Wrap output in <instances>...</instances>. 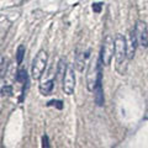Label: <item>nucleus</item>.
<instances>
[{
  "label": "nucleus",
  "mask_w": 148,
  "mask_h": 148,
  "mask_svg": "<svg viewBox=\"0 0 148 148\" xmlns=\"http://www.w3.org/2000/svg\"><path fill=\"white\" fill-rule=\"evenodd\" d=\"M115 59H116V71L120 74H125L127 69V41L122 35L115 37Z\"/></svg>",
  "instance_id": "obj_1"
},
{
  "label": "nucleus",
  "mask_w": 148,
  "mask_h": 148,
  "mask_svg": "<svg viewBox=\"0 0 148 148\" xmlns=\"http://www.w3.org/2000/svg\"><path fill=\"white\" fill-rule=\"evenodd\" d=\"M47 59H48V56L46 51H40L36 54L34 62H32V68H31V75L34 79H40L41 75L43 74L46 66H47Z\"/></svg>",
  "instance_id": "obj_2"
},
{
  "label": "nucleus",
  "mask_w": 148,
  "mask_h": 148,
  "mask_svg": "<svg viewBox=\"0 0 148 148\" xmlns=\"http://www.w3.org/2000/svg\"><path fill=\"white\" fill-rule=\"evenodd\" d=\"M114 54H115V40L109 35L105 37L103 46H101V52H100L101 63H104V66H110Z\"/></svg>",
  "instance_id": "obj_3"
},
{
  "label": "nucleus",
  "mask_w": 148,
  "mask_h": 148,
  "mask_svg": "<svg viewBox=\"0 0 148 148\" xmlns=\"http://www.w3.org/2000/svg\"><path fill=\"white\" fill-rule=\"evenodd\" d=\"M100 63L101 59H92L90 62V66L88 68V73H86V85H88V90L92 91L96 85V82L99 79V75L101 74L100 71Z\"/></svg>",
  "instance_id": "obj_4"
},
{
  "label": "nucleus",
  "mask_w": 148,
  "mask_h": 148,
  "mask_svg": "<svg viewBox=\"0 0 148 148\" xmlns=\"http://www.w3.org/2000/svg\"><path fill=\"white\" fill-rule=\"evenodd\" d=\"M62 82H63L62 88H63L64 94L72 95L74 92V88H75V74H74V68L72 66L67 67V71Z\"/></svg>",
  "instance_id": "obj_5"
},
{
  "label": "nucleus",
  "mask_w": 148,
  "mask_h": 148,
  "mask_svg": "<svg viewBox=\"0 0 148 148\" xmlns=\"http://www.w3.org/2000/svg\"><path fill=\"white\" fill-rule=\"evenodd\" d=\"M135 32H136V37L138 41V45L143 48L148 47V29L145 21H137L136 26H135Z\"/></svg>",
  "instance_id": "obj_6"
},
{
  "label": "nucleus",
  "mask_w": 148,
  "mask_h": 148,
  "mask_svg": "<svg viewBox=\"0 0 148 148\" xmlns=\"http://www.w3.org/2000/svg\"><path fill=\"white\" fill-rule=\"evenodd\" d=\"M94 99L98 106H104L105 99H104V91H103V80H101V74L99 75V79L96 82V85L94 88Z\"/></svg>",
  "instance_id": "obj_7"
},
{
  "label": "nucleus",
  "mask_w": 148,
  "mask_h": 148,
  "mask_svg": "<svg viewBox=\"0 0 148 148\" xmlns=\"http://www.w3.org/2000/svg\"><path fill=\"white\" fill-rule=\"evenodd\" d=\"M137 45H138V41H137V37H136V32H135V30H132L130 32L128 42H127V58L128 59L133 58L136 48H137Z\"/></svg>",
  "instance_id": "obj_8"
},
{
  "label": "nucleus",
  "mask_w": 148,
  "mask_h": 148,
  "mask_svg": "<svg viewBox=\"0 0 148 148\" xmlns=\"http://www.w3.org/2000/svg\"><path fill=\"white\" fill-rule=\"evenodd\" d=\"M54 88V75L47 80H42L40 84V92L42 95H49Z\"/></svg>",
  "instance_id": "obj_9"
},
{
  "label": "nucleus",
  "mask_w": 148,
  "mask_h": 148,
  "mask_svg": "<svg viewBox=\"0 0 148 148\" xmlns=\"http://www.w3.org/2000/svg\"><path fill=\"white\" fill-rule=\"evenodd\" d=\"M89 52H90V51L88 49L85 53L78 54V57H77V68L79 69V71H83V64L85 63V59L89 57Z\"/></svg>",
  "instance_id": "obj_10"
},
{
  "label": "nucleus",
  "mask_w": 148,
  "mask_h": 148,
  "mask_svg": "<svg viewBox=\"0 0 148 148\" xmlns=\"http://www.w3.org/2000/svg\"><path fill=\"white\" fill-rule=\"evenodd\" d=\"M67 64H66V61L62 58L61 61L58 63V67H57V77H63L64 78V74H66V71H67Z\"/></svg>",
  "instance_id": "obj_11"
},
{
  "label": "nucleus",
  "mask_w": 148,
  "mask_h": 148,
  "mask_svg": "<svg viewBox=\"0 0 148 148\" xmlns=\"http://www.w3.org/2000/svg\"><path fill=\"white\" fill-rule=\"evenodd\" d=\"M24 56H25V46L21 45V46H18L17 52H16V62H17V64H21L22 63Z\"/></svg>",
  "instance_id": "obj_12"
},
{
  "label": "nucleus",
  "mask_w": 148,
  "mask_h": 148,
  "mask_svg": "<svg viewBox=\"0 0 148 148\" xmlns=\"http://www.w3.org/2000/svg\"><path fill=\"white\" fill-rule=\"evenodd\" d=\"M26 80H29L27 78V72L26 69H20L16 74V82H20V83H25Z\"/></svg>",
  "instance_id": "obj_13"
},
{
  "label": "nucleus",
  "mask_w": 148,
  "mask_h": 148,
  "mask_svg": "<svg viewBox=\"0 0 148 148\" xmlns=\"http://www.w3.org/2000/svg\"><path fill=\"white\" fill-rule=\"evenodd\" d=\"M0 94H1L3 96H5V95L6 96H11L12 95V86L5 84L1 88V90H0Z\"/></svg>",
  "instance_id": "obj_14"
},
{
  "label": "nucleus",
  "mask_w": 148,
  "mask_h": 148,
  "mask_svg": "<svg viewBox=\"0 0 148 148\" xmlns=\"http://www.w3.org/2000/svg\"><path fill=\"white\" fill-rule=\"evenodd\" d=\"M47 106H56L57 109H63V103L61 100H51V101H48L47 103Z\"/></svg>",
  "instance_id": "obj_15"
},
{
  "label": "nucleus",
  "mask_w": 148,
  "mask_h": 148,
  "mask_svg": "<svg viewBox=\"0 0 148 148\" xmlns=\"http://www.w3.org/2000/svg\"><path fill=\"white\" fill-rule=\"evenodd\" d=\"M5 72H6V64H5V61L1 59V63H0V78L5 74Z\"/></svg>",
  "instance_id": "obj_16"
},
{
  "label": "nucleus",
  "mask_w": 148,
  "mask_h": 148,
  "mask_svg": "<svg viewBox=\"0 0 148 148\" xmlns=\"http://www.w3.org/2000/svg\"><path fill=\"white\" fill-rule=\"evenodd\" d=\"M103 9V4L101 3H94L92 4V11L94 12H100Z\"/></svg>",
  "instance_id": "obj_17"
},
{
  "label": "nucleus",
  "mask_w": 148,
  "mask_h": 148,
  "mask_svg": "<svg viewBox=\"0 0 148 148\" xmlns=\"http://www.w3.org/2000/svg\"><path fill=\"white\" fill-rule=\"evenodd\" d=\"M42 147H43V148H48V147H49L48 136H47V135H43V136H42Z\"/></svg>",
  "instance_id": "obj_18"
}]
</instances>
